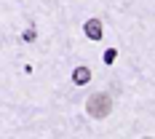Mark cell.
Returning <instances> with one entry per match:
<instances>
[{"label": "cell", "mask_w": 155, "mask_h": 139, "mask_svg": "<svg viewBox=\"0 0 155 139\" xmlns=\"http://www.w3.org/2000/svg\"><path fill=\"white\" fill-rule=\"evenodd\" d=\"M86 110H88V115L96 118V121L107 118L110 112H112V99H110V94H104V91L91 94V96H88V102H86Z\"/></svg>", "instance_id": "obj_1"}, {"label": "cell", "mask_w": 155, "mask_h": 139, "mask_svg": "<svg viewBox=\"0 0 155 139\" xmlns=\"http://www.w3.org/2000/svg\"><path fill=\"white\" fill-rule=\"evenodd\" d=\"M102 35H104L102 32V22L99 19H88L86 22V38L88 40H102Z\"/></svg>", "instance_id": "obj_2"}, {"label": "cell", "mask_w": 155, "mask_h": 139, "mask_svg": "<svg viewBox=\"0 0 155 139\" xmlns=\"http://www.w3.org/2000/svg\"><path fill=\"white\" fill-rule=\"evenodd\" d=\"M72 80H75L78 86H86V83L91 80V70H88V67H78L75 72H72Z\"/></svg>", "instance_id": "obj_3"}, {"label": "cell", "mask_w": 155, "mask_h": 139, "mask_svg": "<svg viewBox=\"0 0 155 139\" xmlns=\"http://www.w3.org/2000/svg\"><path fill=\"white\" fill-rule=\"evenodd\" d=\"M115 56H118V51H115V48H110L107 54H104V64H112V62H115Z\"/></svg>", "instance_id": "obj_4"}]
</instances>
